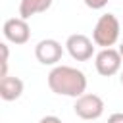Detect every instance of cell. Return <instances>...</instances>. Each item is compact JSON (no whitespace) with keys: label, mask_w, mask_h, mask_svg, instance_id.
Wrapping results in <instances>:
<instances>
[{"label":"cell","mask_w":123,"mask_h":123,"mask_svg":"<svg viewBox=\"0 0 123 123\" xmlns=\"http://www.w3.org/2000/svg\"><path fill=\"white\" fill-rule=\"evenodd\" d=\"M48 86L60 96L79 98L86 90V77L81 69L71 65H56L48 73Z\"/></svg>","instance_id":"1"},{"label":"cell","mask_w":123,"mask_h":123,"mask_svg":"<svg viewBox=\"0 0 123 123\" xmlns=\"http://www.w3.org/2000/svg\"><path fill=\"white\" fill-rule=\"evenodd\" d=\"M119 33H121V23H119V19H117L113 13H104V15H100V19H98L96 25H94L92 40H94L96 46L111 48V46L117 42Z\"/></svg>","instance_id":"2"},{"label":"cell","mask_w":123,"mask_h":123,"mask_svg":"<svg viewBox=\"0 0 123 123\" xmlns=\"http://www.w3.org/2000/svg\"><path fill=\"white\" fill-rule=\"evenodd\" d=\"M73 110H75L77 117L86 119V121H92V119H98V117L104 113V100H102L98 94L85 92L83 96L75 98Z\"/></svg>","instance_id":"3"},{"label":"cell","mask_w":123,"mask_h":123,"mask_svg":"<svg viewBox=\"0 0 123 123\" xmlns=\"http://www.w3.org/2000/svg\"><path fill=\"white\" fill-rule=\"evenodd\" d=\"M121 54L119 50H113V48H102L96 58H94V65H96V71L102 75V77H111L115 75L119 69H121Z\"/></svg>","instance_id":"4"},{"label":"cell","mask_w":123,"mask_h":123,"mask_svg":"<svg viewBox=\"0 0 123 123\" xmlns=\"http://www.w3.org/2000/svg\"><path fill=\"white\" fill-rule=\"evenodd\" d=\"M94 40H90L86 35H81V33H75V35H69L67 40H65V48L69 52V56L77 62H86L92 58L94 54V46H92Z\"/></svg>","instance_id":"5"},{"label":"cell","mask_w":123,"mask_h":123,"mask_svg":"<svg viewBox=\"0 0 123 123\" xmlns=\"http://www.w3.org/2000/svg\"><path fill=\"white\" fill-rule=\"evenodd\" d=\"M35 56L42 65H56L63 56V46L56 38H42L35 46Z\"/></svg>","instance_id":"6"},{"label":"cell","mask_w":123,"mask_h":123,"mask_svg":"<svg viewBox=\"0 0 123 123\" xmlns=\"http://www.w3.org/2000/svg\"><path fill=\"white\" fill-rule=\"evenodd\" d=\"M2 33H4L6 40H10L13 44H25L29 40V37H31L29 23H27V19H21V17L6 19L4 27H2Z\"/></svg>","instance_id":"7"},{"label":"cell","mask_w":123,"mask_h":123,"mask_svg":"<svg viewBox=\"0 0 123 123\" xmlns=\"http://www.w3.org/2000/svg\"><path fill=\"white\" fill-rule=\"evenodd\" d=\"M23 94V81L19 77L6 75L0 79V98L6 102H13Z\"/></svg>","instance_id":"8"},{"label":"cell","mask_w":123,"mask_h":123,"mask_svg":"<svg viewBox=\"0 0 123 123\" xmlns=\"http://www.w3.org/2000/svg\"><path fill=\"white\" fill-rule=\"evenodd\" d=\"M52 6V0H21L19 4V17L29 19L31 15L42 13Z\"/></svg>","instance_id":"9"},{"label":"cell","mask_w":123,"mask_h":123,"mask_svg":"<svg viewBox=\"0 0 123 123\" xmlns=\"http://www.w3.org/2000/svg\"><path fill=\"white\" fill-rule=\"evenodd\" d=\"M85 4H86V8H90V10H102L106 4H108V0H83Z\"/></svg>","instance_id":"10"},{"label":"cell","mask_w":123,"mask_h":123,"mask_svg":"<svg viewBox=\"0 0 123 123\" xmlns=\"http://www.w3.org/2000/svg\"><path fill=\"white\" fill-rule=\"evenodd\" d=\"M108 123H123V113L121 111H115L108 117Z\"/></svg>","instance_id":"11"},{"label":"cell","mask_w":123,"mask_h":123,"mask_svg":"<svg viewBox=\"0 0 123 123\" xmlns=\"http://www.w3.org/2000/svg\"><path fill=\"white\" fill-rule=\"evenodd\" d=\"M38 123H62V119H60V117H56V115H44Z\"/></svg>","instance_id":"12"},{"label":"cell","mask_w":123,"mask_h":123,"mask_svg":"<svg viewBox=\"0 0 123 123\" xmlns=\"http://www.w3.org/2000/svg\"><path fill=\"white\" fill-rule=\"evenodd\" d=\"M119 54H121V58H123V42H121V46H119Z\"/></svg>","instance_id":"13"},{"label":"cell","mask_w":123,"mask_h":123,"mask_svg":"<svg viewBox=\"0 0 123 123\" xmlns=\"http://www.w3.org/2000/svg\"><path fill=\"white\" fill-rule=\"evenodd\" d=\"M121 85H123V71H121Z\"/></svg>","instance_id":"14"}]
</instances>
